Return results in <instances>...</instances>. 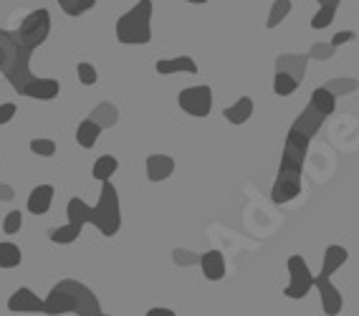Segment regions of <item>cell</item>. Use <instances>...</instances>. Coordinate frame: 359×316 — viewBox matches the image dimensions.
<instances>
[{
    "label": "cell",
    "mask_w": 359,
    "mask_h": 316,
    "mask_svg": "<svg viewBox=\"0 0 359 316\" xmlns=\"http://www.w3.org/2000/svg\"><path fill=\"white\" fill-rule=\"evenodd\" d=\"M180 109L190 116H198V119H205L212 109V89L205 84L200 86H187L177 94Z\"/></svg>",
    "instance_id": "8992f818"
},
{
    "label": "cell",
    "mask_w": 359,
    "mask_h": 316,
    "mask_svg": "<svg viewBox=\"0 0 359 316\" xmlns=\"http://www.w3.org/2000/svg\"><path fill=\"white\" fill-rule=\"evenodd\" d=\"M346 261H349V251H346L344 245H329L324 256H321V273L324 276H334Z\"/></svg>",
    "instance_id": "e0dca14e"
},
{
    "label": "cell",
    "mask_w": 359,
    "mask_h": 316,
    "mask_svg": "<svg viewBox=\"0 0 359 316\" xmlns=\"http://www.w3.org/2000/svg\"><path fill=\"white\" fill-rule=\"evenodd\" d=\"M83 228H76L71 226V223H66V226H58L51 231V243L56 245H69V243H76L79 235H81Z\"/></svg>",
    "instance_id": "d4e9b609"
},
{
    "label": "cell",
    "mask_w": 359,
    "mask_h": 316,
    "mask_svg": "<svg viewBox=\"0 0 359 316\" xmlns=\"http://www.w3.org/2000/svg\"><path fill=\"white\" fill-rule=\"evenodd\" d=\"M311 107H314L316 111H321L324 116L334 114V109H337V94L334 91H329L327 86H316L314 91H311Z\"/></svg>",
    "instance_id": "ffe728a7"
},
{
    "label": "cell",
    "mask_w": 359,
    "mask_h": 316,
    "mask_svg": "<svg viewBox=\"0 0 359 316\" xmlns=\"http://www.w3.org/2000/svg\"><path fill=\"white\" fill-rule=\"evenodd\" d=\"M99 135H102V127L94 119H83L76 127V144L83 149H91L99 142Z\"/></svg>",
    "instance_id": "7402d4cb"
},
{
    "label": "cell",
    "mask_w": 359,
    "mask_h": 316,
    "mask_svg": "<svg viewBox=\"0 0 359 316\" xmlns=\"http://www.w3.org/2000/svg\"><path fill=\"white\" fill-rule=\"evenodd\" d=\"M200 271L208 281H223L225 278V256L220 251H208L200 256Z\"/></svg>",
    "instance_id": "7c38bea8"
},
{
    "label": "cell",
    "mask_w": 359,
    "mask_h": 316,
    "mask_svg": "<svg viewBox=\"0 0 359 316\" xmlns=\"http://www.w3.org/2000/svg\"><path fill=\"white\" fill-rule=\"evenodd\" d=\"M76 74H79V81H81L83 86H94L99 81L97 66L86 64V61H81V64L76 66Z\"/></svg>",
    "instance_id": "f546056e"
},
{
    "label": "cell",
    "mask_w": 359,
    "mask_h": 316,
    "mask_svg": "<svg viewBox=\"0 0 359 316\" xmlns=\"http://www.w3.org/2000/svg\"><path fill=\"white\" fill-rule=\"evenodd\" d=\"M144 316H177L172 309H167V306H152Z\"/></svg>",
    "instance_id": "d590c367"
},
{
    "label": "cell",
    "mask_w": 359,
    "mask_h": 316,
    "mask_svg": "<svg viewBox=\"0 0 359 316\" xmlns=\"http://www.w3.org/2000/svg\"><path fill=\"white\" fill-rule=\"evenodd\" d=\"M286 268H289V286L283 289V296L294 298V301L309 296V291L314 289V273L309 271L304 256H289Z\"/></svg>",
    "instance_id": "5b68a950"
},
{
    "label": "cell",
    "mask_w": 359,
    "mask_h": 316,
    "mask_svg": "<svg viewBox=\"0 0 359 316\" xmlns=\"http://www.w3.org/2000/svg\"><path fill=\"white\" fill-rule=\"evenodd\" d=\"M43 314L46 316H64V314L97 316L102 314V303H99L97 294L89 286L79 284L74 278H64L43 298Z\"/></svg>",
    "instance_id": "6da1fadb"
},
{
    "label": "cell",
    "mask_w": 359,
    "mask_h": 316,
    "mask_svg": "<svg viewBox=\"0 0 359 316\" xmlns=\"http://www.w3.org/2000/svg\"><path fill=\"white\" fill-rule=\"evenodd\" d=\"M18 114V107H15L13 102H6V104H0V124H8V122H13V116Z\"/></svg>",
    "instance_id": "d6a6232c"
},
{
    "label": "cell",
    "mask_w": 359,
    "mask_h": 316,
    "mask_svg": "<svg viewBox=\"0 0 359 316\" xmlns=\"http://www.w3.org/2000/svg\"><path fill=\"white\" fill-rule=\"evenodd\" d=\"M61 94V84L56 78H33L31 84L23 89V97L39 99V102H51Z\"/></svg>",
    "instance_id": "8fae6325"
},
{
    "label": "cell",
    "mask_w": 359,
    "mask_h": 316,
    "mask_svg": "<svg viewBox=\"0 0 359 316\" xmlns=\"http://www.w3.org/2000/svg\"><path fill=\"white\" fill-rule=\"evenodd\" d=\"M160 76H172V74H198V64L190 56H175V58H162L154 64Z\"/></svg>",
    "instance_id": "4fadbf2b"
},
{
    "label": "cell",
    "mask_w": 359,
    "mask_h": 316,
    "mask_svg": "<svg viewBox=\"0 0 359 316\" xmlns=\"http://www.w3.org/2000/svg\"><path fill=\"white\" fill-rule=\"evenodd\" d=\"M58 6L66 15H81L97 6V0H58Z\"/></svg>",
    "instance_id": "83f0119b"
},
{
    "label": "cell",
    "mask_w": 359,
    "mask_h": 316,
    "mask_svg": "<svg viewBox=\"0 0 359 316\" xmlns=\"http://www.w3.org/2000/svg\"><path fill=\"white\" fill-rule=\"evenodd\" d=\"M152 0H140L116 20V41L124 46H144L152 41Z\"/></svg>",
    "instance_id": "7a4b0ae2"
},
{
    "label": "cell",
    "mask_w": 359,
    "mask_h": 316,
    "mask_svg": "<svg viewBox=\"0 0 359 316\" xmlns=\"http://www.w3.org/2000/svg\"><path fill=\"white\" fill-rule=\"evenodd\" d=\"M334 15H337V8H329V6H321L319 13H314L311 18V28L314 31H321V28H329L334 23Z\"/></svg>",
    "instance_id": "f1b7e54d"
},
{
    "label": "cell",
    "mask_w": 359,
    "mask_h": 316,
    "mask_svg": "<svg viewBox=\"0 0 359 316\" xmlns=\"http://www.w3.org/2000/svg\"><path fill=\"white\" fill-rule=\"evenodd\" d=\"M314 289L319 291V298H321V311L327 316H337L341 314L344 309V296H341V291L332 284V276H314Z\"/></svg>",
    "instance_id": "9c48e42d"
},
{
    "label": "cell",
    "mask_w": 359,
    "mask_h": 316,
    "mask_svg": "<svg viewBox=\"0 0 359 316\" xmlns=\"http://www.w3.org/2000/svg\"><path fill=\"white\" fill-rule=\"evenodd\" d=\"M327 122V116L321 114V111H316L314 107H311V104H309L306 109L302 111V116H299V119H296L294 122V127L299 132H304V135H309V137H314L316 132H319V127L321 124Z\"/></svg>",
    "instance_id": "d6986e66"
},
{
    "label": "cell",
    "mask_w": 359,
    "mask_h": 316,
    "mask_svg": "<svg viewBox=\"0 0 359 316\" xmlns=\"http://www.w3.org/2000/svg\"><path fill=\"white\" fill-rule=\"evenodd\" d=\"M48 33H51V15H48L46 8H39V11H33V13H28L23 18V23L15 31V39H18V43L23 48L33 51V48L46 43Z\"/></svg>",
    "instance_id": "277c9868"
},
{
    "label": "cell",
    "mask_w": 359,
    "mask_h": 316,
    "mask_svg": "<svg viewBox=\"0 0 359 316\" xmlns=\"http://www.w3.org/2000/svg\"><path fill=\"white\" fill-rule=\"evenodd\" d=\"M20 228H23V213H20V210H11V213L6 215V220H3V231H6L8 235H15Z\"/></svg>",
    "instance_id": "1f68e13d"
},
{
    "label": "cell",
    "mask_w": 359,
    "mask_h": 316,
    "mask_svg": "<svg viewBox=\"0 0 359 316\" xmlns=\"http://www.w3.org/2000/svg\"><path fill=\"white\" fill-rule=\"evenodd\" d=\"M116 170H119V160L114 155H102L94 162V167H91V177L97 182H109Z\"/></svg>",
    "instance_id": "603a6c76"
},
{
    "label": "cell",
    "mask_w": 359,
    "mask_h": 316,
    "mask_svg": "<svg viewBox=\"0 0 359 316\" xmlns=\"http://www.w3.org/2000/svg\"><path fill=\"white\" fill-rule=\"evenodd\" d=\"M296 89H299V81H296L294 76L276 71V76H273V94H276V97H291Z\"/></svg>",
    "instance_id": "484cf974"
},
{
    "label": "cell",
    "mask_w": 359,
    "mask_h": 316,
    "mask_svg": "<svg viewBox=\"0 0 359 316\" xmlns=\"http://www.w3.org/2000/svg\"><path fill=\"white\" fill-rule=\"evenodd\" d=\"M299 195H302V170L278 165L276 182H273V190H271V200L276 205H286V202L296 200Z\"/></svg>",
    "instance_id": "52a82bcc"
},
{
    "label": "cell",
    "mask_w": 359,
    "mask_h": 316,
    "mask_svg": "<svg viewBox=\"0 0 359 316\" xmlns=\"http://www.w3.org/2000/svg\"><path fill=\"white\" fill-rule=\"evenodd\" d=\"M31 152L39 157H53L56 155V142L53 139H31Z\"/></svg>",
    "instance_id": "4dcf8cb0"
},
{
    "label": "cell",
    "mask_w": 359,
    "mask_h": 316,
    "mask_svg": "<svg viewBox=\"0 0 359 316\" xmlns=\"http://www.w3.org/2000/svg\"><path fill=\"white\" fill-rule=\"evenodd\" d=\"M172 172H175V160L170 155H149L147 157L149 182H165Z\"/></svg>",
    "instance_id": "9a60e30c"
},
{
    "label": "cell",
    "mask_w": 359,
    "mask_h": 316,
    "mask_svg": "<svg viewBox=\"0 0 359 316\" xmlns=\"http://www.w3.org/2000/svg\"><path fill=\"white\" fill-rule=\"evenodd\" d=\"M309 142H311V137L304 135V132H299L296 127H291L289 137H286V144H283L281 167L304 170V162H306V152H309Z\"/></svg>",
    "instance_id": "ba28073f"
},
{
    "label": "cell",
    "mask_w": 359,
    "mask_h": 316,
    "mask_svg": "<svg viewBox=\"0 0 359 316\" xmlns=\"http://www.w3.org/2000/svg\"><path fill=\"white\" fill-rule=\"evenodd\" d=\"M253 99L250 97H241L236 104H231V107H225L223 109V116L228 119L231 124H236V127H241V124H245L253 116Z\"/></svg>",
    "instance_id": "ac0fdd59"
},
{
    "label": "cell",
    "mask_w": 359,
    "mask_h": 316,
    "mask_svg": "<svg viewBox=\"0 0 359 316\" xmlns=\"http://www.w3.org/2000/svg\"><path fill=\"white\" fill-rule=\"evenodd\" d=\"M319 6H329V8H339V3L341 0H316Z\"/></svg>",
    "instance_id": "8d00e7d4"
},
{
    "label": "cell",
    "mask_w": 359,
    "mask_h": 316,
    "mask_svg": "<svg viewBox=\"0 0 359 316\" xmlns=\"http://www.w3.org/2000/svg\"><path fill=\"white\" fill-rule=\"evenodd\" d=\"M53 195H56L53 185H39V187H33L31 195H28V213H33V215H46L48 210H51Z\"/></svg>",
    "instance_id": "5bb4252c"
},
{
    "label": "cell",
    "mask_w": 359,
    "mask_h": 316,
    "mask_svg": "<svg viewBox=\"0 0 359 316\" xmlns=\"http://www.w3.org/2000/svg\"><path fill=\"white\" fill-rule=\"evenodd\" d=\"M97 316H111V314H104V311H102V314H97Z\"/></svg>",
    "instance_id": "f35d334b"
},
{
    "label": "cell",
    "mask_w": 359,
    "mask_h": 316,
    "mask_svg": "<svg viewBox=\"0 0 359 316\" xmlns=\"http://www.w3.org/2000/svg\"><path fill=\"white\" fill-rule=\"evenodd\" d=\"M8 311H13V314H43V298L36 296L28 286H20L8 298Z\"/></svg>",
    "instance_id": "30bf717a"
},
{
    "label": "cell",
    "mask_w": 359,
    "mask_h": 316,
    "mask_svg": "<svg viewBox=\"0 0 359 316\" xmlns=\"http://www.w3.org/2000/svg\"><path fill=\"white\" fill-rule=\"evenodd\" d=\"M20 263H23V251L11 240H3L0 243V268L11 271V268H18Z\"/></svg>",
    "instance_id": "cb8c5ba5"
},
{
    "label": "cell",
    "mask_w": 359,
    "mask_h": 316,
    "mask_svg": "<svg viewBox=\"0 0 359 316\" xmlns=\"http://www.w3.org/2000/svg\"><path fill=\"white\" fill-rule=\"evenodd\" d=\"M66 218H69L71 226L83 228V226H91V220H94V207L89 202H83L81 198H71L69 205H66Z\"/></svg>",
    "instance_id": "2e32d148"
},
{
    "label": "cell",
    "mask_w": 359,
    "mask_h": 316,
    "mask_svg": "<svg viewBox=\"0 0 359 316\" xmlns=\"http://www.w3.org/2000/svg\"><path fill=\"white\" fill-rule=\"evenodd\" d=\"M349 41H354V31H339V33H334L332 46L334 48H339V46L349 43Z\"/></svg>",
    "instance_id": "e575fe53"
},
{
    "label": "cell",
    "mask_w": 359,
    "mask_h": 316,
    "mask_svg": "<svg viewBox=\"0 0 359 316\" xmlns=\"http://www.w3.org/2000/svg\"><path fill=\"white\" fill-rule=\"evenodd\" d=\"M291 13V0H273V6H271V15L266 20V26L269 28H276L281 26V20H286V15Z\"/></svg>",
    "instance_id": "4316f807"
},
{
    "label": "cell",
    "mask_w": 359,
    "mask_h": 316,
    "mask_svg": "<svg viewBox=\"0 0 359 316\" xmlns=\"http://www.w3.org/2000/svg\"><path fill=\"white\" fill-rule=\"evenodd\" d=\"M306 61H309V56H278L276 71L289 74V76H294L296 81H302L304 71H306Z\"/></svg>",
    "instance_id": "44dd1931"
},
{
    "label": "cell",
    "mask_w": 359,
    "mask_h": 316,
    "mask_svg": "<svg viewBox=\"0 0 359 316\" xmlns=\"http://www.w3.org/2000/svg\"><path fill=\"white\" fill-rule=\"evenodd\" d=\"M91 226L99 228L102 235L111 238L122 228V207H119V195L111 182H102V193H99V202L94 205V220Z\"/></svg>",
    "instance_id": "3957f363"
},
{
    "label": "cell",
    "mask_w": 359,
    "mask_h": 316,
    "mask_svg": "<svg viewBox=\"0 0 359 316\" xmlns=\"http://www.w3.org/2000/svg\"><path fill=\"white\" fill-rule=\"evenodd\" d=\"M187 3H195V6H203V3H208V0H187Z\"/></svg>",
    "instance_id": "74e56055"
},
{
    "label": "cell",
    "mask_w": 359,
    "mask_h": 316,
    "mask_svg": "<svg viewBox=\"0 0 359 316\" xmlns=\"http://www.w3.org/2000/svg\"><path fill=\"white\" fill-rule=\"evenodd\" d=\"M332 53H334L332 43H316V46H311L309 58H332Z\"/></svg>",
    "instance_id": "836d02e7"
}]
</instances>
